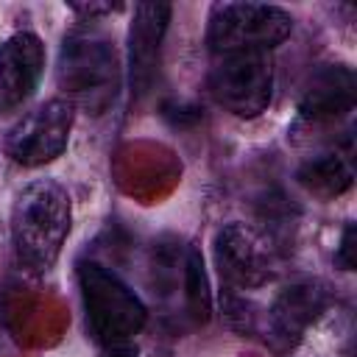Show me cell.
<instances>
[{"label":"cell","instance_id":"8992f818","mask_svg":"<svg viewBox=\"0 0 357 357\" xmlns=\"http://www.w3.org/2000/svg\"><path fill=\"white\" fill-rule=\"evenodd\" d=\"M75 109L64 98L45 100L6 134V153L22 167H39L59 159L70 142Z\"/></svg>","mask_w":357,"mask_h":357},{"label":"cell","instance_id":"277c9868","mask_svg":"<svg viewBox=\"0 0 357 357\" xmlns=\"http://www.w3.org/2000/svg\"><path fill=\"white\" fill-rule=\"evenodd\" d=\"M293 31V17L268 3H215L206 20L212 53H268Z\"/></svg>","mask_w":357,"mask_h":357},{"label":"cell","instance_id":"52a82bcc","mask_svg":"<svg viewBox=\"0 0 357 357\" xmlns=\"http://www.w3.org/2000/svg\"><path fill=\"white\" fill-rule=\"evenodd\" d=\"M170 3H137L128 28V81L131 95L145 98L153 89L162 61V42L170 22Z\"/></svg>","mask_w":357,"mask_h":357},{"label":"cell","instance_id":"5b68a950","mask_svg":"<svg viewBox=\"0 0 357 357\" xmlns=\"http://www.w3.org/2000/svg\"><path fill=\"white\" fill-rule=\"evenodd\" d=\"M206 84L218 106L237 117H257L271 106L273 67L268 53H215Z\"/></svg>","mask_w":357,"mask_h":357},{"label":"cell","instance_id":"4fadbf2b","mask_svg":"<svg viewBox=\"0 0 357 357\" xmlns=\"http://www.w3.org/2000/svg\"><path fill=\"white\" fill-rule=\"evenodd\" d=\"M184 298H187V310L195 321H206L212 312V293H209V282H206V271H204V259L198 254V248H187L184 257Z\"/></svg>","mask_w":357,"mask_h":357},{"label":"cell","instance_id":"7a4b0ae2","mask_svg":"<svg viewBox=\"0 0 357 357\" xmlns=\"http://www.w3.org/2000/svg\"><path fill=\"white\" fill-rule=\"evenodd\" d=\"M56 84L73 109L103 114L114 106L123 84L114 42L98 28H75L64 36Z\"/></svg>","mask_w":357,"mask_h":357},{"label":"cell","instance_id":"5bb4252c","mask_svg":"<svg viewBox=\"0 0 357 357\" xmlns=\"http://www.w3.org/2000/svg\"><path fill=\"white\" fill-rule=\"evenodd\" d=\"M335 262H337L343 271H354V223H349V226L343 229V237H340Z\"/></svg>","mask_w":357,"mask_h":357},{"label":"cell","instance_id":"6da1fadb","mask_svg":"<svg viewBox=\"0 0 357 357\" xmlns=\"http://www.w3.org/2000/svg\"><path fill=\"white\" fill-rule=\"evenodd\" d=\"M73 226L70 192L56 178H33L11 206V243L17 262L31 273H47Z\"/></svg>","mask_w":357,"mask_h":357},{"label":"cell","instance_id":"ba28073f","mask_svg":"<svg viewBox=\"0 0 357 357\" xmlns=\"http://www.w3.org/2000/svg\"><path fill=\"white\" fill-rule=\"evenodd\" d=\"M45 45L31 31H17L0 45V114L17 112L36 92L45 73Z\"/></svg>","mask_w":357,"mask_h":357},{"label":"cell","instance_id":"3957f363","mask_svg":"<svg viewBox=\"0 0 357 357\" xmlns=\"http://www.w3.org/2000/svg\"><path fill=\"white\" fill-rule=\"evenodd\" d=\"M75 276L86 332L95 337L100 351L131 349L134 337L142 332L148 321V310L139 301V296L114 271L95 259H81Z\"/></svg>","mask_w":357,"mask_h":357},{"label":"cell","instance_id":"8fae6325","mask_svg":"<svg viewBox=\"0 0 357 357\" xmlns=\"http://www.w3.org/2000/svg\"><path fill=\"white\" fill-rule=\"evenodd\" d=\"M326 304V293L312 282L290 284L279 293V298L271 307V329L279 340L293 343L304 335V329L318 318V312Z\"/></svg>","mask_w":357,"mask_h":357},{"label":"cell","instance_id":"9a60e30c","mask_svg":"<svg viewBox=\"0 0 357 357\" xmlns=\"http://www.w3.org/2000/svg\"><path fill=\"white\" fill-rule=\"evenodd\" d=\"M70 8L78 11V14H86L89 22H92V17H98V14H114V11H120L123 6H120V3H73Z\"/></svg>","mask_w":357,"mask_h":357},{"label":"cell","instance_id":"30bf717a","mask_svg":"<svg viewBox=\"0 0 357 357\" xmlns=\"http://www.w3.org/2000/svg\"><path fill=\"white\" fill-rule=\"evenodd\" d=\"M354 109V75L343 64H324L315 70L298 100V123L310 128L337 126Z\"/></svg>","mask_w":357,"mask_h":357},{"label":"cell","instance_id":"9c48e42d","mask_svg":"<svg viewBox=\"0 0 357 357\" xmlns=\"http://www.w3.org/2000/svg\"><path fill=\"white\" fill-rule=\"evenodd\" d=\"M215 259L220 279L231 287L251 290L271 279V251L245 226L229 223L215 237Z\"/></svg>","mask_w":357,"mask_h":357},{"label":"cell","instance_id":"7c38bea8","mask_svg":"<svg viewBox=\"0 0 357 357\" xmlns=\"http://www.w3.org/2000/svg\"><path fill=\"white\" fill-rule=\"evenodd\" d=\"M298 184L318 198H337L351 187V167L340 153L329 151L301 165Z\"/></svg>","mask_w":357,"mask_h":357}]
</instances>
